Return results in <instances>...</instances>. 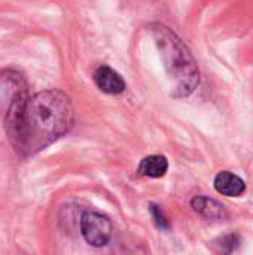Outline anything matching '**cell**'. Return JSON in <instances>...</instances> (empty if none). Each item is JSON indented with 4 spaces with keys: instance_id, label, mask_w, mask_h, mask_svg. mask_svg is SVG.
Segmentation results:
<instances>
[{
    "instance_id": "cell-6",
    "label": "cell",
    "mask_w": 253,
    "mask_h": 255,
    "mask_svg": "<svg viewBox=\"0 0 253 255\" xmlns=\"http://www.w3.org/2000/svg\"><path fill=\"white\" fill-rule=\"evenodd\" d=\"M169 161L163 155H148L139 164V173L148 178H161L167 173Z\"/></svg>"
},
{
    "instance_id": "cell-3",
    "label": "cell",
    "mask_w": 253,
    "mask_h": 255,
    "mask_svg": "<svg viewBox=\"0 0 253 255\" xmlns=\"http://www.w3.org/2000/svg\"><path fill=\"white\" fill-rule=\"evenodd\" d=\"M81 232L89 245L104 247L112 238L113 227L107 217L97 212H85L81 218Z\"/></svg>"
},
{
    "instance_id": "cell-4",
    "label": "cell",
    "mask_w": 253,
    "mask_h": 255,
    "mask_svg": "<svg viewBox=\"0 0 253 255\" xmlns=\"http://www.w3.org/2000/svg\"><path fill=\"white\" fill-rule=\"evenodd\" d=\"M95 85L107 94H119L125 90V81L122 76L109 66H100L94 72Z\"/></svg>"
},
{
    "instance_id": "cell-7",
    "label": "cell",
    "mask_w": 253,
    "mask_h": 255,
    "mask_svg": "<svg viewBox=\"0 0 253 255\" xmlns=\"http://www.w3.org/2000/svg\"><path fill=\"white\" fill-rule=\"evenodd\" d=\"M192 208L203 217L212 218V220H219V218H224L225 215V209L221 203H218L213 199L203 197V196H198L192 200Z\"/></svg>"
},
{
    "instance_id": "cell-9",
    "label": "cell",
    "mask_w": 253,
    "mask_h": 255,
    "mask_svg": "<svg viewBox=\"0 0 253 255\" xmlns=\"http://www.w3.org/2000/svg\"><path fill=\"white\" fill-rule=\"evenodd\" d=\"M219 247H221V251H222V253H231V251H234V250L239 247V238L234 236V235L225 236V238L221 239Z\"/></svg>"
},
{
    "instance_id": "cell-1",
    "label": "cell",
    "mask_w": 253,
    "mask_h": 255,
    "mask_svg": "<svg viewBox=\"0 0 253 255\" xmlns=\"http://www.w3.org/2000/svg\"><path fill=\"white\" fill-rule=\"evenodd\" d=\"M75 109L70 99L58 90L28 96L21 78L7 114L6 133L19 155H33L64 136L73 126Z\"/></svg>"
},
{
    "instance_id": "cell-8",
    "label": "cell",
    "mask_w": 253,
    "mask_h": 255,
    "mask_svg": "<svg viewBox=\"0 0 253 255\" xmlns=\"http://www.w3.org/2000/svg\"><path fill=\"white\" fill-rule=\"evenodd\" d=\"M151 212H152V217H154V220H155V224H157L160 229H163V230L169 229V223H167V220H166V215H164L163 211L160 209V206L151 205Z\"/></svg>"
},
{
    "instance_id": "cell-5",
    "label": "cell",
    "mask_w": 253,
    "mask_h": 255,
    "mask_svg": "<svg viewBox=\"0 0 253 255\" xmlns=\"http://www.w3.org/2000/svg\"><path fill=\"white\" fill-rule=\"evenodd\" d=\"M215 188L218 193L228 196V197H239L246 191V184L245 181L231 173V172H221L215 178Z\"/></svg>"
},
{
    "instance_id": "cell-2",
    "label": "cell",
    "mask_w": 253,
    "mask_h": 255,
    "mask_svg": "<svg viewBox=\"0 0 253 255\" xmlns=\"http://www.w3.org/2000/svg\"><path fill=\"white\" fill-rule=\"evenodd\" d=\"M149 28L161 54L166 72L171 81L173 96L186 97L192 94L200 84V70L192 54L180 37L169 27L152 24Z\"/></svg>"
}]
</instances>
